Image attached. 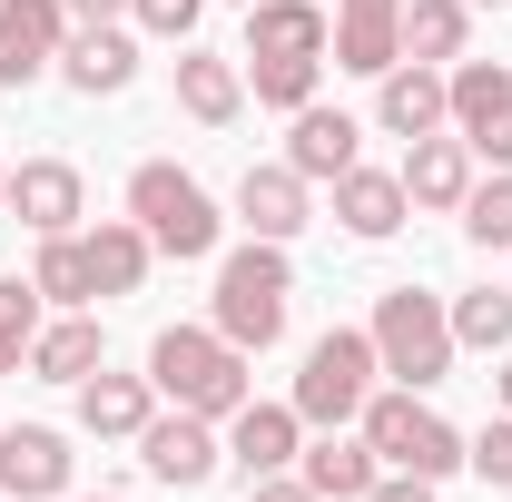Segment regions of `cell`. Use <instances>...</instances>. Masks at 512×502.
Masks as SVG:
<instances>
[{"instance_id": "cell-1", "label": "cell", "mask_w": 512, "mask_h": 502, "mask_svg": "<svg viewBox=\"0 0 512 502\" xmlns=\"http://www.w3.org/2000/svg\"><path fill=\"white\" fill-rule=\"evenodd\" d=\"M286 306H296V256L276 237H247V247H217V296H207V325L237 345V355H266L286 335Z\"/></svg>"}, {"instance_id": "cell-2", "label": "cell", "mask_w": 512, "mask_h": 502, "mask_svg": "<svg viewBox=\"0 0 512 502\" xmlns=\"http://www.w3.org/2000/svg\"><path fill=\"white\" fill-rule=\"evenodd\" d=\"M247 365H256V355H237L217 325H158V345H148L158 404H188V414H207V424H227V414L256 394Z\"/></svg>"}, {"instance_id": "cell-3", "label": "cell", "mask_w": 512, "mask_h": 502, "mask_svg": "<svg viewBox=\"0 0 512 502\" xmlns=\"http://www.w3.org/2000/svg\"><path fill=\"white\" fill-rule=\"evenodd\" d=\"M365 335H375V365L394 384H414V394H434V384L453 375V306L434 296V286H384L375 315H365Z\"/></svg>"}, {"instance_id": "cell-4", "label": "cell", "mask_w": 512, "mask_h": 502, "mask_svg": "<svg viewBox=\"0 0 512 502\" xmlns=\"http://www.w3.org/2000/svg\"><path fill=\"white\" fill-rule=\"evenodd\" d=\"M128 217L148 227V247L178 256V266H197V256L227 247V217H217V197L197 188L178 158H138V168H128Z\"/></svg>"}, {"instance_id": "cell-5", "label": "cell", "mask_w": 512, "mask_h": 502, "mask_svg": "<svg viewBox=\"0 0 512 502\" xmlns=\"http://www.w3.org/2000/svg\"><path fill=\"white\" fill-rule=\"evenodd\" d=\"M355 434L375 443L384 473H424V483H444L463 473V434H453L444 414L414 394V384H394V394H365V414H355Z\"/></svg>"}, {"instance_id": "cell-6", "label": "cell", "mask_w": 512, "mask_h": 502, "mask_svg": "<svg viewBox=\"0 0 512 502\" xmlns=\"http://www.w3.org/2000/svg\"><path fill=\"white\" fill-rule=\"evenodd\" d=\"M375 335L365 325H325L316 345H306V375H296V414H306V434H335V424H355L365 414V394H375Z\"/></svg>"}, {"instance_id": "cell-7", "label": "cell", "mask_w": 512, "mask_h": 502, "mask_svg": "<svg viewBox=\"0 0 512 502\" xmlns=\"http://www.w3.org/2000/svg\"><path fill=\"white\" fill-rule=\"evenodd\" d=\"M444 99H453V138H463L483 168H512V69L453 60L444 69Z\"/></svg>"}, {"instance_id": "cell-8", "label": "cell", "mask_w": 512, "mask_h": 502, "mask_svg": "<svg viewBox=\"0 0 512 502\" xmlns=\"http://www.w3.org/2000/svg\"><path fill=\"white\" fill-rule=\"evenodd\" d=\"M138 463H148V483H168V493H207V483H217V463H227V443H217V424H207V414L168 404V414H148Z\"/></svg>"}, {"instance_id": "cell-9", "label": "cell", "mask_w": 512, "mask_h": 502, "mask_svg": "<svg viewBox=\"0 0 512 502\" xmlns=\"http://www.w3.org/2000/svg\"><path fill=\"white\" fill-rule=\"evenodd\" d=\"M79 453L60 424H0V502H60Z\"/></svg>"}, {"instance_id": "cell-10", "label": "cell", "mask_w": 512, "mask_h": 502, "mask_svg": "<svg viewBox=\"0 0 512 502\" xmlns=\"http://www.w3.org/2000/svg\"><path fill=\"white\" fill-rule=\"evenodd\" d=\"M30 237H69L79 217H89V178L69 168V158H20L10 168V197H0Z\"/></svg>"}, {"instance_id": "cell-11", "label": "cell", "mask_w": 512, "mask_h": 502, "mask_svg": "<svg viewBox=\"0 0 512 502\" xmlns=\"http://www.w3.org/2000/svg\"><path fill=\"white\" fill-rule=\"evenodd\" d=\"M60 40H69V0H0V89L50 79Z\"/></svg>"}, {"instance_id": "cell-12", "label": "cell", "mask_w": 512, "mask_h": 502, "mask_svg": "<svg viewBox=\"0 0 512 502\" xmlns=\"http://www.w3.org/2000/svg\"><path fill=\"white\" fill-rule=\"evenodd\" d=\"M355 158H365V119H345V109H325V99H306V109L286 119V168H296L306 188H335Z\"/></svg>"}, {"instance_id": "cell-13", "label": "cell", "mask_w": 512, "mask_h": 502, "mask_svg": "<svg viewBox=\"0 0 512 502\" xmlns=\"http://www.w3.org/2000/svg\"><path fill=\"white\" fill-rule=\"evenodd\" d=\"M237 217H247V237H276V247H296L306 227H316V188L286 168V158H266L237 178Z\"/></svg>"}, {"instance_id": "cell-14", "label": "cell", "mask_w": 512, "mask_h": 502, "mask_svg": "<svg viewBox=\"0 0 512 502\" xmlns=\"http://www.w3.org/2000/svg\"><path fill=\"white\" fill-rule=\"evenodd\" d=\"M394 178H404V197H414V207L453 217V207L473 197V178H483V158H473L453 128H434V138H404V168H394Z\"/></svg>"}, {"instance_id": "cell-15", "label": "cell", "mask_w": 512, "mask_h": 502, "mask_svg": "<svg viewBox=\"0 0 512 502\" xmlns=\"http://www.w3.org/2000/svg\"><path fill=\"white\" fill-rule=\"evenodd\" d=\"M296 453H306V414H296V404H237V414H227V463H237V473H296Z\"/></svg>"}, {"instance_id": "cell-16", "label": "cell", "mask_w": 512, "mask_h": 502, "mask_svg": "<svg viewBox=\"0 0 512 502\" xmlns=\"http://www.w3.org/2000/svg\"><path fill=\"white\" fill-rule=\"evenodd\" d=\"M335 69H355V79H384V69L404 60V0H335Z\"/></svg>"}, {"instance_id": "cell-17", "label": "cell", "mask_w": 512, "mask_h": 502, "mask_svg": "<svg viewBox=\"0 0 512 502\" xmlns=\"http://www.w3.org/2000/svg\"><path fill=\"white\" fill-rule=\"evenodd\" d=\"M404 217H414V197H404V178L394 168H345L335 178V227L355 237V247H384V237H404Z\"/></svg>"}, {"instance_id": "cell-18", "label": "cell", "mask_w": 512, "mask_h": 502, "mask_svg": "<svg viewBox=\"0 0 512 502\" xmlns=\"http://www.w3.org/2000/svg\"><path fill=\"white\" fill-rule=\"evenodd\" d=\"M375 128H384V138H434V128H453L444 69H424V60H394V69L375 79Z\"/></svg>"}, {"instance_id": "cell-19", "label": "cell", "mask_w": 512, "mask_h": 502, "mask_svg": "<svg viewBox=\"0 0 512 502\" xmlns=\"http://www.w3.org/2000/svg\"><path fill=\"white\" fill-rule=\"evenodd\" d=\"M335 50V20L316 0H247V50L237 60H325Z\"/></svg>"}, {"instance_id": "cell-20", "label": "cell", "mask_w": 512, "mask_h": 502, "mask_svg": "<svg viewBox=\"0 0 512 502\" xmlns=\"http://www.w3.org/2000/svg\"><path fill=\"white\" fill-rule=\"evenodd\" d=\"M69 394H79V434L89 443H138L148 414H158V384L148 375H109V365H99L89 384H69Z\"/></svg>"}, {"instance_id": "cell-21", "label": "cell", "mask_w": 512, "mask_h": 502, "mask_svg": "<svg viewBox=\"0 0 512 502\" xmlns=\"http://www.w3.org/2000/svg\"><path fill=\"white\" fill-rule=\"evenodd\" d=\"M60 79L79 99H119L128 79H138V40H128L119 20H99V30H69L60 40Z\"/></svg>"}, {"instance_id": "cell-22", "label": "cell", "mask_w": 512, "mask_h": 502, "mask_svg": "<svg viewBox=\"0 0 512 502\" xmlns=\"http://www.w3.org/2000/svg\"><path fill=\"white\" fill-rule=\"evenodd\" d=\"M178 109L197 128H237L247 119V60L227 50H178Z\"/></svg>"}, {"instance_id": "cell-23", "label": "cell", "mask_w": 512, "mask_h": 502, "mask_svg": "<svg viewBox=\"0 0 512 502\" xmlns=\"http://www.w3.org/2000/svg\"><path fill=\"white\" fill-rule=\"evenodd\" d=\"M99 365H109V335H99V315H89V306L50 315L40 345H30V375H40V384H89Z\"/></svg>"}, {"instance_id": "cell-24", "label": "cell", "mask_w": 512, "mask_h": 502, "mask_svg": "<svg viewBox=\"0 0 512 502\" xmlns=\"http://www.w3.org/2000/svg\"><path fill=\"white\" fill-rule=\"evenodd\" d=\"M296 473L316 483V502H365L384 463H375V443H365V434H345V424H335V434H316L306 453H296Z\"/></svg>"}, {"instance_id": "cell-25", "label": "cell", "mask_w": 512, "mask_h": 502, "mask_svg": "<svg viewBox=\"0 0 512 502\" xmlns=\"http://www.w3.org/2000/svg\"><path fill=\"white\" fill-rule=\"evenodd\" d=\"M79 247H89V276H99V296H138L148 286V227L138 217H99V227H79Z\"/></svg>"}, {"instance_id": "cell-26", "label": "cell", "mask_w": 512, "mask_h": 502, "mask_svg": "<svg viewBox=\"0 0 512 502\" xmlns=\"http://www.w3.org/2000/svg\"><path fill=\"white\" fill-rule=\"evenodd\" d=\"M30 286L50 296V306H99V276H89V247H79V227L69 237H30Z\"/></svg>"}, {"instance_id": "cell-27", "label": "cell", "mask_w": 512, "mask_h": 502, "mask_svg": "<svg viewBox=\"0 0 512 502\" xmlns=\"http://www.w3.org/2000/svg\"><path fill=\"white\" fill-rule=\"evenodd\" d=\"M463 40H473V0H404V60L444 69L463 60Z\"/></svg>"}, {"instance_id": "cell-28", "label": "cell", "mask_w": 512, "mask_h": 502, "mask_svg": "<svg viewBox=\"0 0 512 502\" xmlns=\"http://www.w3.org/2000/svg\"><path fill=\"white\" fill-rule=\"evenodd\" d=\"M444 306H453V345H463V355H503L512 345V296L503 286H463Z\"/></svg>"}, {"instance_id": "cell-29", "label": "cell", "mask_w": 512, "mask_h": 502, "mask_svg": "<svg viewBox=\"0 0 512 502\" xmlns=\"http://www.w3.org/2000/svg\"><path fill=\"white\" fill-rule=\"evenodd\" d=\"M40 325H50V296H40L30 276H0V375H20V365H30Z\"/></svg>"}, {"instance_id": "cell-30", "label": "cell", "mask_w": 512, "mask_h": 502, "mask_svg": "<svg viewBox=\"0 0 512 502\" xmlns=\"http://www.w3.org/2000/svg\"><path fill=\"white\" fill-rule=\"evenodd\" d=\"M463 217V237L483 256H512V168H493V178H473V197L453 207Z\"/></svg>"}, {"instance_id": "cell-31", "label": "cell", "mask_w": 512, "mask_h": 502, "mask_svg": "<svg viewBox=\"0 0 512 502\" xmlns=\"http://www.w3.org/2000/svg\"><path fill=\"white\" fill-rule=\"evenodd\" d=\"M316 79H325V60H247L256 109H276V119H296V109L316 99Z\"/></svg>"}, {"instance_id": "cell-32", "label": "cell", "mask_w": 512, "mask_h": 502, "mask_svg": "<svg viewBox=\"0 0 512 502\" xmlns=\"http://www.w3.org/2000/svg\"><path fill=\"white\" fill-rule=\"evenodd\" d=\"M463 463H473L493 493H512V414H493L483 434H463Z\"/></svg>"}, {"instance_id": "cell-33", "label": "cell", "mask_w": 512, "mask_h": 502, "mask_svg": "<svg viewBox=\"0 0 512 502\" xmlns=\"http://www.w3.org/2000/svg\"><path fill=\"white\" fill-rule=\"evenodd\" d=\"M197 10H207V0H128V20H138L148 40H178V50L197 40Z\"/></svg>"}, {"instance_id": "cell-34", "label": "cell", "mask_w": 512, "mask_h": 502, "mask_svg": "<svg viewBox=\"0 0 512 502\" xmlns=\"http://www.w3.org/2000/svg\"><path fill=\"white\" fill-rule=\"evenodd\" d=\"M247 502H316V483H306V473H256Z\"/></svg>"}, {"instance_id": "cell-35", "label": "cell", "mask_w": 512, "mask_h": 502, "mask_svg": "<svg viewBox=\"0 0 512 502\" xmlns=\"http://www.w3.org/2000/svg\"><path fill=\"white\" fill-rule=\"evenodd\" d=\"M365 502H434V483H424V473H375Z\"/></svg>"}, {"instance_id": "cell-36", "label": "cell", "mask_w": 512, "mask_h": 502, "mask_svg": "<svg viewBox=\"0 0 512 502\" xmlns=\"http://www.w3.org/2000/svg\"><path fill=\"white\" fill-rule=\"evenodd\" d=\"M99 20H128V0H69V30H99Z\"/></svg>"}, {"instance_id": "cell-37", "label": "cell", "mask_w": 512, "mask_h": 502, "mask_svg": "<svg viewBox=\"0 0 512 502\" xmlns=\"http://www.w3.org/2000/svg\"><path fill=\"white\" fill-rule=\"evenodd\" d=\"M493 414H512V345H503V375H493Z\"/></svg>"}, {"instance_id": "cell-38", "label": "cell", "mask_w": 512, "mask_h": 502, "mask_svg": "<svg viewBox=\"0 0 512 502\" xmlns=\"http://www.w3.org/2000/svg\"><path fill=\"white\" fill-rule=\"evenodd\" d=\"M0 197H10V168H0Z\"/></svg>"}, {"instance_id": "cell-39", "label": "cell", "mask_w": 512, "mask_h": 502, "mask_svg": "<svg viewBox=\"0 0 512 502\" xmlns=\"http://www.w3.org/2000/svg\"><path fill=\"white\" fill-rule=\"evenodd\" d=\"M473 10H483V0H473ZM493 10H503V0H493Z\"/></svg>"}]
</instances>
